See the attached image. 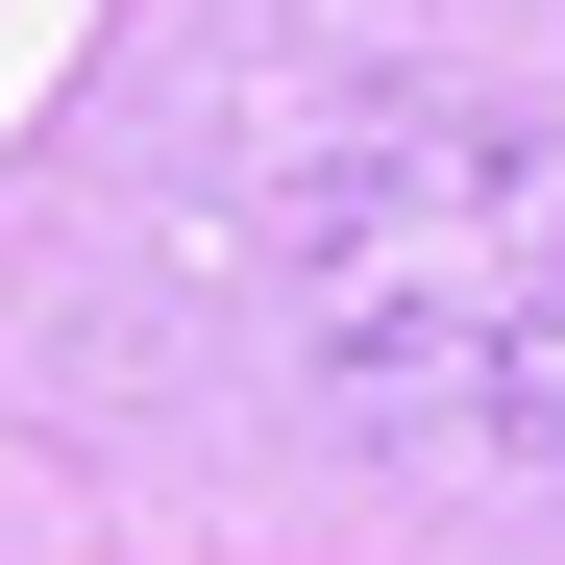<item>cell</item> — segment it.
I'll return each instance as SVG.
<instances>
[{
	"instance_id": "obj_1",
	"label": "cell",
	"mask_w": 565,
	"mask_h": 565,
	"mask_svg": "<svg viewBox=\"0 0 565 565\" xmlns=\"http://www.w3.org/2000/svg\"><path fill=\"white\" fill-rule=\"evenodd\" d=\"M270 369L443 467V492H565V124L516 99H344L246 222Z\"/></svg>"
}]
</instances>
